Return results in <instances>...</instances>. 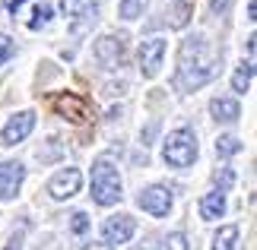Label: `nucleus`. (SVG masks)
<instances>
[{"instance_id": "7ed1b4c3", "label": "nucleus", "mask_w": 257, "mask_h": 250, "mask_svg": "<svg viewBox=\"0 0 257 250\" xmlns=\"http://www.w3.org/2000/svg\"><path fill=\"white\" fill-rule=\"evenodd\" d=\"M162 158H165V165H172V168L194 165V158H197V136L187 127L172 130L169 139H165V146H162Z\"/></svg>"}, {"instance_id": "f3484780", "label": "nucleus", "mask_w": 257, "mask_h": 250, "mask_svg": "<svg viewBox=\"0 0 257 250\" xmlns=\"http://www.w3.org/2000/svg\"><path fill=\"white\" fill-rule=\"evenodd\" d=\"M241 152V139L238 136H219L216 139V155L219 158H229V155H238Z\"/></svg>"}, {"instance_id": "393cba45", "label": "nucleus", "mask_w": 257, "mask_h": 250, "mask_svg": "<svg viewBox=\"0 0 257 250\" xmlns=\"http://www.w3.org/2000/svg\"><path fill=\"white\" fill-rule=\"evenodd\" d=\"M229 7H232V0H210V10H213V13H225Z\"/></svg>"}, {"instance_id": "9d476101", "label": "nucleus", "mask_w": 257, "mask_h": 250, "mask_svg": "<svg viewBox=\"0 0 257 250\" xmlns=\"http://www.w3.org/2000/svg\"><path fill=\"white\" fill-rule=\"evenodd\" d=\"M23 177H26V168L19 162H0V199H13L19 193Z\"/></svg>"}, {"instance_id": "423d86ee", "label": "nucleus", "mask_w": 257, "mask_h": 250, "mask_svg": "<svg viewBox=\"0 0 257 250\" xmlns=\"http://www.w3.org/2000/svg\"><path fill=\"white\" fill-rule=\"evenodd\" d=\"M134 231H137V222H134L131 215H111L102 225V241L117 247V244H127V241H131Z\"/></svg>"}, {"instance_id": "f03ea898", "label": "nucleus", "mask_w": 257, "mask_h": 250, "mask_svg": "<svg viewBox=\"0 0 257 250\" xmlns=\"http://www.w3.org/2000/svg\"><path fill=\"white\" fill-rule=\"evenodd\" d=\"M92 199L98 206H114L121 199V174L108 158H95L92 165Z\"/></svg>"}, {"instance_id": "c85d7f7f", "label": "nucleus", "mask_w": 257, "mask_h": 250, "mask_svg": "<svg viewBox=\"0 0 257 250\" xmlns=\"http://www.w3.org/2000/svg\"><path fill=\"white\" fill-rule=\"evenodd\" d=\"M86 250H102V247H86Z\"/></svg>"}, {"instance_id": "5701e85b", "label": "nucleus", "mask_w": 257, "mask_h": 250, "mask_svg": "<svg viewBox=\"0 0 257 250\" xmlns=\"http://www.w3.org/2000/svg\"><path fill=\"white\" fill-rule=\"evenodd\" d=\"M70 228H73L76 234H86L89 231V215L86 212H73L70 215Z\"/></svg>"}, {"instance_id": "c756f323", "label": "nucleus", "mask_w": 257, "mask_h": 250, "mask_svg": "<svg viewBox=\"0 0 257 250\" xmlns=\"http://www.w3.org/2000/svg\"><path fill=\"white\" fill-rule=\"evenodd\" d=\"M134 250H146V247H134Z\"/></svg>"}, {"instance_id": "a878e982", "label": "nucleus", "mask_w": 257, "mask_h": 250, "mask_svg": "<svg viewBox=\"0 0 257 250\" xmlns=\"http://www.w3.org/2000/svg\"><path fill=\"white\" fill-rule=\"evenodd\" d=\"M4 250H23V234H13V237L7 241V247H4Z\"/></svg>"}, {"instance_id": "f257e3e1", "label": "nucleus", "mask_w": 257, "mask_h": 250, "mask_svg": "<svg viewBox=\"0 0 257 250\" xmlns=\"http://www.w3.org/2000/svg\"><path fill=\"white\" fill-rule=\"evenodd\" d=\"M219 73V57L206 54L203 38H187L181 45V61H178V86L197 89Z\"/></svg>"}, {"instance_id": "412c9836", "label": "nucleus", "mask_w": 257, "mask_h": 250, "mask_svg": "<svg viewBox=\"0 0 257 250\" xmlns=\"http://www.w3.org/2000/svg\"><path fill=\"white\" fill-rule=\"evenodd\" d=\"M159 250H191V247H187V237H184L181 231H172V234L162 241V247H159Z\"/></svg>"}, {"instance_id": "b1692460", "label": "nucleus", "mask_w": 257, "mask_h": 250, "mask_svg": "<svg viewBox=\"0 0 257 250\" xmlns=\"http://www.w3.org/2000/svg\"><path fill=\"white\" fill-rule=\"evenodd\" d=\"M127 92V83H111V86H105V95H124Z\"/></svg>"}, {"instance_id": "39448f33", "label": "nucleus", "mask_w": 257, "mask_h": 250, "mask_svg": "<svg viewBox=\"0 0 257 250\" xmlns=\"http://www.w3.org/2000/svg\"><path fill=\"white\" fill-rule=\"evenodd\" d=\"M137 203H140L143 212H150L156 218H162V215H169V209H172V193H169V187H146L140 196H137Z\"/></svg>"}, {"instance_id": "cd10ccee", "label": "nucleus", "mask_w": 257, "mask_h": 250, "mask_svg": "<svg viewBox=\"0 0 257 250\" xmlns=\"http://www.w3.org/2000/svg\"><path fill=\"white\" fill-rule=\"evenodd\" d=\"M23 4H26V0H13V4H10V10H13V13H16V10L23 7Z\"/></svg>"}, {"instance_id": "6ab92c4d", "label": "nucleus", "mask_w": 257, "mask_h": 250, "mask_svg": "<svg viewBox=\"0 0 257 250\" xmlns=\"http://www.w3.org/2000/svg\"><path fill=\"white\" fill-rule=\"evenodd\" d=\"M146 10V0H121V16L124 19H140Z\"/></svg>"}, {"instance_id": "a211bd4d", "label": "nucleus", "mask_w": 257, "mask_h": 250, "mask_svg": "<svg viewBox=\"0 0 257 250\" xmlns=\"http://www.w3.org/2000/svg\"><path fill=\"white\" fill-rule=\"evenodd\" d=\"M32 16H35V19L29 23V29H32V32H38V29H45L48 23H51V7H48V4H38Z\"/></svg>"}, {"instance_id": "dca6fc26", "label": "nucleus", "mask_w": 257, "mask_h": 250, "mask_svg": "<svg viewBox=\"0 0 257 250\" xmlns=\"http://www.w3.org/2000/svg\"><path fill=\"white\" fill-rule=\"evenodd\" d=\"M235 247H238V228L235 225L219 228V234L213 237V250H235Z\"/></svg>"}, {"instance_id": "6e6552de", "label": "nucleus", "mask_w": 257, "mask_h": 250, "mask_svg": "<svg viewBox=\"0 0 257 250\" xmlns=\"http://www.w3.org/2000/svg\"><path fill=\"white\" fill-rule=\"evenodd\" d=\"M32 127H35V111H19L16 117L7 121L0 139H4V146H16V143H23V139L32 133Z\"/></svg>"}, {"instance_id": "20e7f679", "label": "nucleus", "mask_w": 257, "mask_h": 250, "mask_svg": "<svg viewBox=\"0 0 257 250\" xmlns=\"http://www.w3.org/2000/svg\"><path fill=\"white\" fill-rule=\"evenodd\" d=\"M80 184H83L80 168H64V171H57L51 181H48V193L54 199H70V196L80 193Z\"/></svg>"}, {"instance_id": "4468645a", "label": "nucleus", "mask_w": 257, "mask_h": 250, "mask_svg": "<svg viewBox=\"0 0 257 250\" xmlns=\"http://www.w3.org/2000/svg\"><path fill=\"white\" fill-rule=\"evenodd\" d=\"M225 212V196L216 190V193H206L203 199H200V215L206 218V222H213V218H219Z\"/></svg>"}, {"instance_id": "bb28decb", "label": "nucleus", "mask_w": 257, "mask_h": 250, "mask_svg": "<svg viewBox=\"0 0 257 250\" xmlns=\"http://www.w3.org/2000/svg\"><path fill=\"white\" fill-rule=\"evenodd\" d=\"M254 13H257V0H251V4H248V19H254Z\"/></svg>"}, {"instance_id": "f8f14e48", "label": "nucleus", "mask_w": 257, "mask_h": 250, "mask_svg": "<svg viewBox=\"0 0 257 250\" xmlns=\"http://www.w3.org/2000/svg\"><path fill=\"white\" fill-rule=\"evenodd\" d=\"M61 13L70 19H95L98 4L95 0H61Z\"/></svg>"}, {"instance_id": "0eeeda50", "label": "nucleus", "mask_w": 257, "mask_h": 250, "mask_svg": "<svg viewBox=\"0 0 257 250\" xmlns=\"http://www.w3.org/2000/svg\"><path fill=\"white\" fill-rule=\"evenodd\" d=\"M165 38H146L140 42V70L143 76H156L162 67V57H165Z\"/></svg>"}, {"instance_id": "9b49d317", "label": "nucleus", "mask_w": 257, "mask_h": 250, "mask_svg": "<svg viewBox=\"0 0 257 250\" xmlns=\"http://www.w3.org/2000/svg\"><path fill=\"white\" fill-rule=\"evenodd\" d=\"M95 57L102 61L105 67H111V64H117L124 57V35H102L95 42Z\"/></svg>"}, {"instance_id": "ddd939ff", "label": "nucleus", "mask_w": 257, "mask_h": 250, "mask_svg": "<svg viewBox=\"0 0 257 250\" xmlns=\"http://www.w3.org/2000/svg\"><path fill=\"white\" fill-rule=\"evenodd\" d=\"M210 111H213L216 121H225V124L241 117V108H238L235 98H213V102H210Z\"/></svg>"}, {"instance_id": "2eb2a0df", "label": "nucleus", "mask_w": 257, "mask_h": 250, "mask_svg": "<svg viewBox=\"0 0 257 250\" xmlns=\"http://www.w3.org/2000/svg\"><path fill=\"white\" fill-rule=\"evenodd\" d=\"M251 76H254V64H238V70H235V76H232V92H248L251 89Z\"/></svg>"}, {"instance_id": "aec40b11", "label": "nucleus", "mask_w": 257, "mask_h": 250, "mask_svg": "<svg viewBox=\"0 0 257 250\" xmlns=\"http://www.w3.org/2000/svg\"><path fill=\"white\" fill-rule=\"evenodd\" d=\"M213 181H216V187H219V193H225V190L235 184V171L232 168H219V171L213 174Z\"/></svg>"}, {"instance_id": "4be33fe9", "label": "nucleus", "mask_w": 257, "mask_h": 250, "mask_svg": "<svg viewBox=\"0 0 257 250\" xmlns=\"http://www.w3.org/2000/svg\"><path fill=\"white\" fill-rule=\"evenodd\" d=\"M13 54H16V42H13L10 35H4V32H0V64H7Z\"/></svg>"}, {"instance_id": "1a4fd4ad", "label": "nucleus", "mask_w": 257, "mask_h": 250, "mask_svg": "<svg viewBox=\"0 0 257 250\" xmlns=\"http://www.w3.org/2000/svg\"><path fill=\"white\" fill-rule=\"evenodd\" d=\"M54 111L67 117L70 124H86L89 121V105L83 102L80 95H73V92H67V95H57L54 98Z\"/></svg>"}]
</instances>
